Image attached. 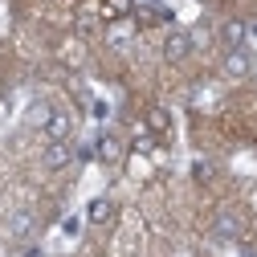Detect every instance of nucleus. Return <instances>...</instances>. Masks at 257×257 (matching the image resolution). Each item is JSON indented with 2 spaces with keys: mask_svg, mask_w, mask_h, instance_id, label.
<instances>
[{
  "mask_svg": "<svg viewBox=\"0 0 257 257\" xmlns=\"http://www.w3.org/2000/svg\"><path fill=\"white\" fill-rule=\"evenodd\" d=\"M192 49H196V41H192V33H184V29H172L168 41H164V57L168 61H184Z\"/></svg>",
  "mask_w": 257,
  "mask_h": 257,
  "instance_id": "1",
  "label": "nucleus"
},
{
  "mask_svg": "<svg viewBox=\"0 0 257 257\" xmlns=\"http://www.w3.org/2000/svg\"><path fill=\"white\" fill-rule=\"evenodd\" d=\"M212 237H216V241H237V237H241V216L229 212V208L216 212V220H212Z\"/></svg>",
  "mask_w": 257,
  "mask_h": 257,
  "instance_id": "2",
  "label": "nucleus"
},
{
  "mask_svg": "<svg viewBox=\"0 0 257 257\" xmlns=\"http://www.w3.org/2000/svg\"><path fill=\"white\" fill-rule=\"evenodd\" d=\"M74 164V147L66 143V139H53L49 147H45V168L49 172H61V168H70Z\"/></svg>",
  "mask_w": 257,
  "mask_h": 257,
  "instance_id": "3",
  "label": "nucleus"
},
{
  "mask_svg": "<svg viewBox=\"0 0 257 257\" xmlns=\"http://www.w3.org/2000/svg\"><path fill=\"white\" fill-rule=\"evenodd\" d=\"M253 70V57H249V49L241 45V49H229V57H224V74L229 78H245Z\"/></svg>",
  "mask_w": 257,
  "mask_h": 257,
  "instance_id": "4",
  "label": "nucleus"
},
{
  "mask_svg": "<svg viewBox=\"0 0 257 257\" xmlns=\"http://www.w3.org/2000/svg\"><path fill=\"white\" fill-rule=\"evenodd\" d=\"M220 37H224V45H229V49H241L245 37H249V25H245V21H224Z\"/></svg>",
  "mask_w": 257,
  "mask_h": 257,
  "instance_id": "5",
  "label": "nucleus"
},
{
  "mask_svg": "<svg viewBox=\"0 0 257 257\" xmlns=\"http://www.w3.org/2000/svg\"><path fill=\"white\" fill-rule=\"evenodd\" d=\"M45 135H49V143H53V139H66V135H70V114H66V110H49Z\"/></svg>",
  "mask_w": 257,
  "mask_h": 257,
  "instance_id": "6",
  "label": "nucleus"
},
{
  "mask_svg": "<svg viewBox=\"0 0 257 257\" xmlns=\"http://www.w3.org/2000/svg\"><path fill=\"white\" fill-rule=\"evenodd\" d=\"M114 216V204L106 200V196H98V200H90V208H86V220L90 224H106Z\"/></svg>",
  "mask_w": 257,
  "mask_h": 257,
  "instance_id": "7",
  "label": "nucleus"
},
{
  "mask_svg": "<svg viewBox=\"0 0 257 257\" xmlns=\"http://www.w3.org/2000/svg\"><path fill=\"white\" fill-rule=\"evenodd\" d=\"M29 229H33V212H17L13 224H9V233H13V237H25Z\"/></svg>",
  "mask_w": 257,
  "mask_h": 257,
  "instance_id": "8",
  "label": "nucleus"
},
{
  "mask_svg": "<svg viewBox=\"0 0 257 257\" xmlns=\"http://www.w3.org/2000/svg\"><path fill=\"white\" fill-rule=\"evenodd\" d=\"M131 9H135V0H106V17L110 21H122Z\"/></svg>",
  "mask_w": 257,
  "mask_h": 257,
  "instance_id": "9",
  "label": "nucleus"
},
{
  "mask_svg": "<svg viewBox=\"0 0 257 257\" xmlns=\"http://www.w3.org/2000/svg\"><path fill=\"white\" fill-rule=\"evenodd\" d=\"M98 159H106V164H114V159H118V139H98Z\"/></svg>",
  "mask_w": 257,
  "mask_h": 257,
  "instance_id": "10",
  "label": "nucleus"
},
{
  "mask_svg": "<svg viewBox=\"0 0 257 257\" xmlns=\"http://www.w3.org/2000/svg\"><path fill=\"white\" fill-rule=\"evenodd\" d=\"M147 122H151V131H168V122H172V118H168V110H164V106H155V110L147 114Z\"/></svg>",
  "mask_w": 257,
  "mask_h": 257,
  "instance_id": "11",
  "label": "nucleus"
}]
</instances>
